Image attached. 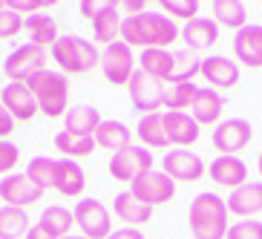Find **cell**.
<instances>
[{
	"label": "cell",
	"instance_id": "cell-14",
	"mask_svg": "<svg viewBox=\"0 0 262 239\" xmlns=\"http://www.w3.org/2000/svg\"><path fill=\"white\" fill-rule=\"evenodd\" d=\"M162 173H167L173 182H199L205 176V162L187 147H176L162 159Z\"/></svg>",
	"mask_w": 262,
	"mask_h": 239
},
{
	"label": "cell",
	"instance_id": "cell-9",
	"mask_svg": "<svg viewBox=\"0 0 262 239\" xmlns=\"http://www.w3.org/2000/svg\"><path fill=\"white\" fill-rule=\"evenodd\" d=\"M101 72L107 78L113 86H127L130 84L133 72H136V58H133V49L124 44V40H116V44H110L104 47L101 52Z\"/></svg>",
	"mask_w": 262,
	"mask_h": 239
},
{
	"label": "cell",
	"instance_id": "cell-10",
	"mask_svg": "<svg viewBox=\"0 0 262 239\" xmlns=\"http://www.w3.org/2000/svg\"><path fill=\"white\" fill-rule=\"evenodd\" d=\"M130 193L139 202L156 208V205H167L176 196V182L167 173H162V170H147V173H141L130 185Z\"/></svg>",
	"mask_w": 262,
	"mask_h": 239
},
{
	"label": "cell",
	"instance_id": "cell-11",
	"mask_svg": "<svg viewBox=\"0 0 262 239\" xmlns=\"http://www.w3.org/2000/svg\"><path fill=\"white\" fill-rule=\"evenodd\" d=\"M127 93H130L133 107L141 110L144 116L164 107V84H162V81H156L153 75L141 72V70L133 72L130 84H127Z\"/></svg>",
	"mask_w": 262,
	"mask_h": 239
},
{
	"label": "cell",
	"instance_id": "cell-12",
	"mask_svg": "<svg viewBox=\"0 0 262 239\" xmlns=\"http://www.w3.org/2000/svg\"><path fill=\"white\" fill-rule=\"evenodd\" d=\"M43 187L38 182H32L26 173H12V176L0 179V199L6 202L9 208H20L26 210L29 205L43 199Z\"/></svg>",
	"mask_w": 262,
	"mask_h": 239
},
{
	"label": "cell",
	"instance_id": "cell-48",
	"mask_svg": "<svg viewBox=\"0 0 262 239\" xmlns=\"http://www.w3.org/2000/svg\"><path fill=\"white\" fill-rule=\"evenodd\" d=\"M3 6H6V0H0V9H3Z\"/></svg>",
	"mask_w": 262,
	"mask_h": 239
},
{
	"label": "cell",
	"instance_id": "cell-20",
	"mask_svg": "<svg viewBox=\"0 0 262 239\" xmlns=\"http://www.w3.org/2000/svg\"><path fill=\"white\" fill-rule=\"evenodd\" d=\"M182 40H185L187 52H205L219 40V24L213 17H193L190 24H185L182 29Z\"/></svg>",
	"mask_w": 262,
	"mask_h": 239
},
{
	"label": "cell",
	"instance_id": "cell-31",
	"mask_svg": "<svg viewBox=\"0 0 262 239\" xmlns=\"http://www.w3.org/2000/svg\"><path fill=\"white\" fill-rule=\"evenodd\" d=\"M213 17L216 24L236 29V32L248 26V12L242 0H213Z\"/></svg>",
	"mask_w": 262,
	"mask_h": 239
},
{
	"label": "cell",
	"instance_id": "cell-25",
	"mask_svg": "<svg viewBox=\"0 0 262 239\" xmlns=\"http://www.w3.org/2000/svg\"><path fill=\"white\" fill-rule=\"evenodd\" d=\"M113 210H116V216L121 219L124 225H130V228H136V225H147L150 219H153V208L144 205V202H139L130 190L118 193L116 202H113Z\"/></svg>",
	"mask_w": 262,
	"mask_h": 239
},
{
	"label": "cell",
	"instance_id": "cell-46",
	"mask_svg": "<svg viewBox=\"0 0 262 239\" xmlns=\"http://www.w3.org/2000/svg\"><path fill=\"white\" fill-rule=\"evenodd\" d=\"M63 239H86V236H81V233H78V236H75V233H70V236H63Z\"/></svg>",
	"mask_w": 262,
	"mask_h": 239
},
{
	"label": "cell",
	"instance_id": "cell-3",
	"mask_svg": "<svg viewBox=\"0 0 262 239\" xmlns=\"http://www.w3.org/2000/svg\"><path fill=\"white\" fill-rule=\"evenodd\" d=\"M228 205L222 196L216 193H199L193 196L190 210H187V222H190L193 239H225L228 236Z\"/></svg>",
	"mask_w": 262,
	"mask_h": 239
},
{
	"label": "cell",
	"instance_id": "cell-32",
	"mask_svg": "<svg viewBox=\"0 0 262 239\" xmlns=\"http://www.w3.org/2000/svg\"><path fill=\"white\" fill-rule=\"evenodd\" d=\"M29 228H32V222L26 216V210L9 208V205L0 208V239H20L29 233Z\"/></svg>",
	"mask_w": 262,
	"mask_h": 239
},
{
	"label": "cell",
	"instance_id": "cell-24",
	"mask_svg": "<svg viewBox=\"0 0 262 239\" xmlns=\"http://www.w3.org/2000/svg\"><path fill=\"white\" fill-rule=\"evenodd\" d=\"M222 110H225V101L216 90H210V86H199L196 90L193 104H190V116L199 127L202 124H216L219 116H222Z\"/></svg>",
	"mask_w": 262,
	"mask_h": 239
},
{
	"label": "cell",
	"instance_id": "cell-30",
	"mask_svg": "<svg viewBox=\"0 0 262 239\" xmlns=\"http://www.w3.org/2000/svg\"><path fill=\"white\" fill-rule=\"evenodd\" d=\"M38 225L52 239H63V236H70V228L75 225V219H72V213L67 208H61V205H49V208L40 213Z\"/></svg>",
	"mask_w": 262,
	"mask_h": 239
},
{
	"label": "cell",
	"instance_id": "cell-34",
	"mask_svg": "<svg viewBox=\"0 0 262 239\" xmlns=\"http://www.w3.org/2000/svg\"><path fill=\"white\" fill-rule=\"evenodd\" d=\"M196 90H199L196 84H164V107L179 110V113L190 110Z\"/></svg>",
	"mask_w": 262,
	"mask_h": 239
},
{
	"label": "cell",
	"instance_id": "cell-42",
	"mask_svg": "<svg viewBox=\"0 0 262 239\" xmlns=\"http://www.w3.org/2000/svg\"><path fill=\"white\" fill-rule=\"evenodd\" d=\"M107 239H144V233H141L139 228H118V231H113Z\"/></svg>",
	"mask_w": 262,
	"mask_h": 239
},
{
	"label": "cell",
	"instance_id": "cell-6",
	"mask_svg": "<svg viewBox=\"0 0 262 239\" xmlns=\"http://www.w3.org/2000/svg\"><path fill=\"white\" fill-rule=\"evenodd\" d=\"M75 228L86 239H107L113 233V216L98 199H81L72 210Z\"/></svg>",
	"mask_w": 262,
	"mask_h": 239
},
{
	"label": "cell",
	"instance_id": "cell-39",
	"mask_svg": "<svg viewBox=\"0 0 262 239\" xmlns=\"http://www.w3.org/2000/svg\"><path fill=\"white\" fill-rule=\"evenodd\" d=\"M17 162H20V150L15 141H0V176H12Z\"/></svg>",
	"mask_w": 262,
	"mask_h": 239
},
{
	"label": "cell",
	"instance_id": "cell-5",
	"mask_svg": "<svg viewBox=\"0 0 262 239\" xmlns=\"http://www.w3.org/2000/svg\"><path fill=\"white\" fill-rule=\"evenodd\" d=\"M26 86L32 90V95L38 101V113H43L47 118L67 116V107H70V78L63 72L43 70L38 75H32L26 81Z\"/></svg>",
	"mask_w": 262,
	"mask_h": 239
},
{
	"label": "cell",
	"instance_id": "cell-8",
	"mask_svg": "<svg viewBox=\"0 0 262 239\" xmlns=\"http://www.w3.org/2000/svg\"><path fill=\"white\" fill-rule=\"evenodd\" d=\"M107 167H110V176L116 179V182H127V185H133L141 173L153 170V153H150L147 147H141V144H130L127 150L110 156Z\"/></svg>",
	"mask_w": 262,
	"mask_h": 239
},
{
	"label": "cell",
	"instance_id": "cell-2",
	"mask_svg": "<svg viewBox=\"0 0 262 239\" xmlns=\"http://www.w3.org/2000/svg\"><path fill=\"white\" fill-rule=\"evenodd\" d=\"M139 70L153 75L162 84H193L199 75L202 61L193 52H167V49H144L139 55Z\"/></svg>",
	"mask_w": 262,
	"mask_h": 239
},
{
	"label": "cell",
	"instance_id": "cell-21",
	"mask_svg": "<svg viewBox=\"0 0 262 239\" xmlns=\"http://www.w3.org/2000/svg\"><path fill=\"white\" fill-rule=\"evenodd\" d=\"M86 187V176H84V167L72 159H58L55 162V182H52V190H58L61 196H81Z\"/></svg>",
	"mask_w": 262,
	"mask_h": 239
},
{
	"label": "cell",
	"instance_id": "cell-37",
	"mask_svg": "<svg viewBox=\"0 0 262 239\" xmlns=\"http://www.w3.org/2000/svg\"><path fill=\"white\" fill-rule=\"evenodd\" d=\"M225 239H262V222L259 219H239L228 228Z\"/></svg>",
	"mask_w": 262,
	"mask_h": 239
},
{
	"label": "cell",
	"instance_id": "cell-43",
	"mask_svg": "<svg viewBox=\"0 0 262 239\" xmlns=\"http://www.w3.org/2000/svg\"><path fill=\"white\" fill-rule=\"evenodd\" d=\"M118 9H121V12H130V17L147 12V9H144V0H124V3H118Z\"/></svg>",
	"mask_w": 262,
	"mask_h": 239
},
{
	"label": "cell",
	"instance_id": "cell-16",
	"mask_svg": "<svg viewBox=\"0 0 262 239\" xmlns=\"http://www.w3.org/2000/svg\"><path fill=\"white\" fill-rule=\"evenodd\" d=\"M199 75L208 78L210 90H231V86L239 84V67L231 61V58H225V55H208L205 61H202V70Z\"/></svg>",
	"mask_w": 262,
	"mask_h": 239
},
{
	"label": "cell",
	"instance_id": "cell-45",
	"mask_svg": "<svg viewBox=\"0 0 262 239\" xmlns=\"http://www.w3.org/2000/svg\"><path fill=\"white\" fill-rule=\"evenodd\" d=\"M26 239H52V236H49V233L43 231L40 225H32V228H29V233H26Z\"/></svg>",
	"mask_w": 262,
	"mask_h": 239
},
{
	"label": "cell",
	"instance_id": "cell-33",
	"mask_svg": "<svg viewBox=\"0 0 262 239\" xmlns=\"http://www.w3.org/2000/svg\"><path fill=\"white\" fill-rule=\"evenodd\" d=\"M55 147H58V153H63L67 159L78 162V159H84L95 150V139L93 136H72V133H58L55 136Z\"/></svg>",
	"mask_w": 262,
	"mask_h": 239
},
{
	"label": "cell",
	"instance_id": "cell-35",
	"mask_svg": "<svg viewBox=\"0 0 262 239\" xmlns=\"http://www.w3.org/2000/svg\"><path fill=\"white\" fill-rule=\"evenodd\" d=\"M55 162H58V159H49V156H35V159H29V164H26V176H29L32 182H38L43 190H52Z\"/></svg>",
	"mask_w": 262,
	"mask_h": 239
},
{
	"label": "cell",
	"instance_id": "cell-18",
	"mask_svg": "<svg viewBox=\"0 0 262 239\" xmlns=\"http://www.w3.org/2000/svg\"><path fill=\"white\" fill-rule=\"evenodd\" d=\"M164 133L167 141L176 147H187L199 141V124L193 121L190 113H179V110H167L164 113Z\"/></svg>",
	"mask_w": 262,
	"mask_h": 239
},
{
	"label": "cell",
	"instance_id": "cell-17",
	"mask_svg": "<svg viewBox=\"0 0 262 239\" xmlns=\"http://www.w3.org/2000/svg\"><path fill=\"white\" fill-rule=\"evenodd\" d=\"M225 205H228V213L239 219H254L256 213H262V182H245L242 187L231 190Z\"/></svg>",
	"mask_w": 262,
	"mask_h": 239
},
{
	"label": "cell",
	"instance_id": "cell-15",
	"mask_svg": "<svg viewBox=\"0 0 262 239\" xmlns=\"http://www.w3.org/2000/svg\"><path fill=\"white\" fill-rule=\"evenodd\" d=\"M0 101L15 121H29L38 116V101L26 84H6L0 90Z\"/></svg>",
	"mask_w": 262,
	"mask_h": 239
},
{
	"label": "cell",
	"instance_id": "cell-19",
	"mask_svg": "<svg viewBox=\"0 0 262 239\" xmlns=\"http://www.w3.org/2000/svg\"><path fill=\"white\" fill-rule=\"evenodd\" d=\"M208 173L216 185L231 187V190H236V187H242L248 182V164L239 156H216L210 162Z\"/></svg>",
	"mask_w": 262,
	"mask_h": 239
},
{
	"label": "cell",
	"instance_id": "cell-4",
	"mask_svg": "<svg viewBox=\"0 0 262 239\" xmlns=\"http://www.w3.org/2000/svg\"><path fill=\"white\" fill-rule=\"evenodd\" d=\"M52 61L63 70V75H84L101 63V52L95 40H86L81 35H61L49 49Z\"/></svg>",
	"mask_w": 262,
	"mask_h": 239
},
{
	"label": "cell",
	"instance_id": "cell-22",
	"mask_svg": "<svg viewBox=\"0 0 262 239\" xmlns=\"http://www.w3.org/2000/svg\"><path fill=\"white\" fill-rule=\"evenodd\" d=\"M121 9L118 3H101L98 6V15L93 20V38L95 44L101 47H110L116 44V38H121Z\"/></svg>",
	"mask_w": 262,
	"mask_h": 239
},
{
	"label": "cell",
	"instance_id": "cell-23",
	"mask_svg": "<svg viewBox=\"0 0 262 239\" xmlns=\"http://www.w3.org/2000/svg\"><path fill=\"white\" fill-rule=\"evenodd\" d=\"M233 55L239 58V63L245 67H262V26H251L236 32L233 38Z\"/></svg>",
	"mask_w": 262,
	"mask_h": 239
},
{
	"label": "cell",
	"instance_id": "cell-47",
	"mask_svg": "<svg viewBox=\"0 0 262 239\" xmlns=\"http://www.w3.org/2000/svg\"><path fill=\"white\" fill-rule=\"evenodd\" d=\"M256 167H259V176H262V153H259V162H256Z\"/></svg>",
	"mask_w": 262,
	"mask_h": 239
},
{
	"label": "cell",
	"instance_id": "cell-28",
	"mask_svg": "<svg viewBox=\"0 0 262 239\" xmlns=\"http://www.w3.org/2000/svg\"><path fill=\"white\" fill-rule=\"evenodd\" d=\"M130 127L127 124H121V121H101V127L95 130V147H104V150H110V153L116 156V153H121V150H127L130 147Z\"/></svg>",
	"mask_w": 262,
	"mask_h": 239
},
{
	"label": "cell",
	"instance_id": "cell-40",
	"mask_svg": "<svg viewBox=\"0 0 262 239\" xmlns=\"http://www.w3.org/2000/svg\"><path fill=\"white\" fill-rule=\"evenodd\" d=\"M49 3H43V0H6V9H12V12H17L20 17H29V15H38L40 9H47Z\"/></svg>",
	"mask_w": 262,
	"mask_h": 239
},
{
	"label": "cell",
	"instance_id": "cell-7",
	"mask_svg": "<svg viewBox=\"0 0 262 239\" xmlns=\"http://www.w3.org/2000/svg\"><path fill=\"white\" fill-rule=\"evenodd\" d=\"M47 70V49L24 44L3 61V72L9 75V84H26L32 75Z\"/></svg>",
	"mask_w": 262,
	"mask_h": 239
},
{
	"label": "cell",
	"instance_id": "cell-44",
	"mask_svg": "<svg viewBox=\"0 0 262 239\" xmlns=\"http://www.w3.org/2000/svg\"><path fill=\"white\" fill-rule=\"evenodd\" d=\"M98 6H101V3H90V0H84V3H81L78 9H81V15H84V17L95 20V15H98Z\"/></svg>",
	"mask_w": 262,
	"mask_h": 239
},
{
	"label": "cell",
	"instance_id": "cell-1",
	"mask_svg": "<svg viewBox=\"0 0 262 239\" xmlns=\"http://www.w3.org/2000/svg\"><path fill=\"white\" fill-rule=\"evenodd\" d=\"M182 38V29L176 20L162 12H141V15H127L121 20V40L130 49H167L173 40Z\"/></svg>",
	"mask_w": 262,
	"mask_h": 239
},
{
	"label": "cell",
	"instance_id": "cell-36",
	"mask_svg": "<svg viewBox=\"0 0 262 239\" xmlns=\"http://www.w3.org/2000/svg\"><path fill=\"white\" fill-rule=\"evenodd\" d=\"M162 9L167 17H185L190 24L199 12V0H162Z\"/></svg>",
	"mask_w": 262,
	"mask_h": 239
},
{
	"label": "cell",
	"instance_id": "cell-41",
	"mask_svg": "<svg viewBox=\"0 0 262 239\" xmlns=\"http://www.w3.org/2000/svg\"><path fill=\"white\" fill-rule=\"evenodd\" d=\"M15 133V118L6 113L3 101H0V141H9V136Z\"/></svg>",
	"mask_w": 262,
	"mask_h": 239
},
{
	"label": "cell",
	"instance_id": "cell-38",
	"mask_svg": "<svg viewBox=\"0 0 262 239\" xmlns=\"http://www.w3.org/2000/svg\"><path fill=\"white\" fill-rule=\"evenodd\" d=\"M20 32H24V17L3 6L0 9V40L15 38V35H20Z\"/></svg>",
	"mask_w": 262,
	"mask_h": 239
},
{
	"label": "cell",
	"instance_id": "cell-26",
	"mask_svg": "<svg viewBox=\"0 0 262 239\" xmlns=\"http://www.w3.org/2000/svg\"><path fill=\"white\" fill-rule=\"evenodd\" d=\"M101 113L90 104H81V107H72L67 110V116H63V127L67 133L72 136H95V130L101 127Z\"/></svg>",
	"mask_w": 262,
	"mask_h": 239
},
{
	"label": "cell",
	"instance_id": "cell-13",
	"mask_svg": "<svg viewBox=\"0 0 262 239\" xmlns=\"http://www.w3.org/2000/svg\"><path fill=\"white\" fill-rule=\"evenodd\" d=\"M254 136V127L245 118H225L216 124L213 130V147L222 156H236L239 150H245L248 141Z\"/></svg>",
	"mask_w": 262,
	"mask_h": 239
},
{
	"label": "cell",
	"instance_id": "cell-27",
	"mask_svg": "<svg viewBox=\"0 0 262 239\" xmlns=\"http://www.w3.org/2000/svg\"><path fill=\"white\" fill-rule=\"evenodd\" d=\"M24 32L29 35V44L32 47H40V49H52V44L58 40V26L55 20L47 15V12H38V15H29L24 17Z\"/></svg>",
	"mask_w": 262,
	"mask_h": 239
},
{
	"label": "cell",
	"instance_id": "cell-29",
	"mask_svg": "<svg viewBox=\"0 0 262 239\" xmlns=\"http://www.w3.org/2000/svg\"><path fill=\"white\" fill-rule=\"evenodd\" d=\"M139 141L147 150H153V147L164 150V147H170L167 133H164V113H147L141 118L139 121Z\"/></svg>",
	"mask_w": 262,
	"mask_h": 239
}]
</instances>
